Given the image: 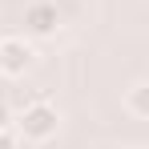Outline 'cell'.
I'll return each instance as SVG.
<instances>
[{"mask_svg": "<svg viewBox=\"0 0 149 149\" xmlns=\"http://www.w3.org/2000/svg\"><path fill=\"white\" fill-rule=\"evenodd\" d=\"M56 129H61V113H56V105H49V101H32V105H24V113L16 117L20 141H32V145L52 141Z\"/></svg>", "mask_w": 149, "mask_h": 149, "instance_id": "cell-1", "label": "cell"}, {"mask_svg": "<svg viewBox=\"0 0 149 149\" xmlns=\"http://www.w3.org/2000/svg\"><path fill=\"white\" fill-rule=\"evenodd\" d=\"M32 69V45L24 36H4L0 40V73L4 77H24Z\"/></svg>", "mask_w": 149, "mask_h": 149, "instance_id": "cell-2", "label": "cell"}, {"mask_svg": "<svg viewBox=\"0 0 149 149\" xmlns=\"http://www.w3.org/2000/svg\"><path fill=\"white\" fill-rule=\"evenodd\" d=\"M56 28H61V12H56L52 0H36V4L24 8V32L28 36H52Z\"/></svg>", "mask_w": 149, "mask_h": 149, "instance_id": "cell-3", "label": "cell"}, {"mask_svg": "<svg viewBox=\"0 0 149 149\" xmlns=\"http://www.w3.org/2000/svg\"><path fill=\"white\" fill-rule=\"evenodd\" d=\"M125 109H129L133 117L149 121V81H137V85L125 93Z\"/></svg>", "mask_w": 149, "mask_h": 149, "instance_id": "cell-4", "label": "cell"}, {"mask_svg": "<svg viewBox=\"0 0 149 149\" xmlns=\"http://www.w3.org/2000/svg\"><path fill=\"white\" fill-rule=\"evenodd\" d=\"M0 149H20V133L16 129H0Z\"/></svg>", "mask_w": 149, "mask_h": 149, "instance_id": "cell-5", "label": "cell"}, {"mask_svg": "<svg viewBox=\"0 0 149 149\" xmlns=\"http://www.w3.org/2000/svg\"><path fill=\"white\" fill-rule=\"evenodd\" d=\"M12 125H16V117H12V109H8V105L0 101V129H12Z\"/></svg>", "mask_w": 149, "mask_h": 149, "instance_id": "cell-6", "label": "cell"}, {"mask_svg": "<svg viewBox=\"0 0 149 149\" xmlns=\"http://www.w3.org/2000/svg\"><path fill=\"white\" fill-rule=\"evenodd\" d=\"M0 77H4V73H0Z\"/></svg>", "mask_w": 149, "mask_h": 149, "instance_id": "cell-7", "label": "cell"}]
</instances>
